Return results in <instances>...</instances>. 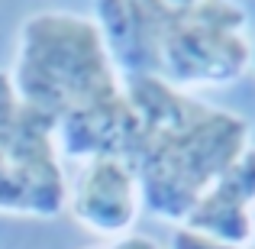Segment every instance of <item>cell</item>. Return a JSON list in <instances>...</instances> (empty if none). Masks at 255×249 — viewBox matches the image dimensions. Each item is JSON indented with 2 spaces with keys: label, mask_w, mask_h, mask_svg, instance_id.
Masks as SVG:
<instances>
[{
  "label": "cell",
  "mask_w": 255,
  "mask_h": 249,
  "mask_svg": "<svg viewBox=\"0 0 255 249\" xmlns=\"http://www.w3.org/2000/svg\"><path fill=\"white\" fill-rule=\"evenodd\" d=\"M243 249H255V230H252V240H249V243H246Z\"/></svg>",
  "instance_id": "30bf717a"
},
{
  "label": "cell",
  "mask_w": 255,
  "mask_h": 249,
  "mask_svg": "<svg viewBox=\"0 0 255 249\" xmlns=\"http://www.w3.org/2000/svg\"><path fill=\"white\" fill-rule=\"evenodd\" d=\"M187 227L243 249L255 230V149L243 152L191 207Z\"/></svg>",
  "instance_id": "8992f818"
},
{
  "label": "cell",
  "mask_w": 255,
  "mask_h": 249,
  "mask_svg": "<svg viewBox=\"0 0 255 249\" xmlns=\"http://www.w3.org/2000/svg\"><path fill=\"white\" fill-rule=\"evenodd\" d=\"M249 65H252V71H255V42H252V52H249Z\"/></svg>",
  "instance_id": "9c48e42d"
},
{
  "label": "cell",
  "mask_w": 255,
  "mask_h": 249,
  "mask_svg": "<svg viewBox=\"0 0 255 249\" xmlns=\"http://www.w3.org/2000/svg\"><path fill=\"white\" fill-rule=\"evenodd\" d=\"M123 87L136 110L126 162L136 172L139 198L149 214L184 224L200 194L249 149V126L162 78H126Z\"/></svg>",
  "instance_id": "6da1fadb"
},
{
  "label": "cell",
  "mask_w": 255,
  "mask_h": 249,
  "mask_svg": "<svg viewBox=\"0 0 255 249\" xmlns=\"http://www.w3.org/2000/svg\"><path fill=\"white\" fill-rule=\"evenodd\" d=\"M68 175L52 130L0 71V214L49 220L68 211Z\"/></svg>",
  "instance_id": "277c9868"
},
{
  "label": "cell",
  "mask_w": 255,
  "mask_h": 249,
  "mask_svg": "<svg viewBox=\"0 0 255 249\" xmlns=\"http://www.w3.org/2000/svg\"><path fill=\"white\" fill-rule=\"evenodd\" d=\"M168 249H239V246H230L223 240H213L207 233L194 230L187 224H178L171 230V240H168Z\"/></svg>",
  "instance_id": "52a82bcc"
},
{
  "label": "cell",
  "mask_w": 255,
  "mask_h": 249,
  "mask_svg": "<svg viewBox=\"0 0 255 249\" xmlns=\"http://www.w3.org/2000/svg\"><path fill=\"white\" fill-rule=\"evenodd\" d=\"M142 198H139L136 172L126 159L100 156L91 162H81V172L75 175V185L68 188V211L87 230L100 237H123L132 227Z\"/></svg>",
  "instance_id": "5b68a950"
},
{
  "label": "cell",
  "mask_w": 255,
  "mask_h": 249,
  "mask_svg": "<svg viewBox=\"0 0 255 249\" xmlns=\"http://www.w3.org/2000/svg\"><path fill=\"white\" fill-rule=\"evenodd\" d=\"M10 81L49 130L126 91L97 19L65 10L32 13L23 23Z\"/></svg>",
  "instance_id": "7a4b0ae2"
},
{
  "label": "cell",
  "mask_w": 255,
  "mask_h": 249,
  "mask_svg": "<svg viewBox=\"0 0 255 249\" xmlns=\"http://www.w3.org/2000/svg\"><path fill=\"white\" fill-rule=\"evenodd\" d=\"M246 26V13L233 0H200L194 10L168 16L155 29L152 78L181 91L236 81L252 52Z\"/></svg>",
  "instance_id": "3957f363"
},
{
  "label": "cell",
  "mask_w": 255,
  "mask_h": 249,
  "mask_svg": "<svg viewBox=\"0 0 255 249\" xmlns=\"http://www.w3.org/2000/svg\"><path fill=\"white\" fill-rule=\"evenodd\" d=\"M87 249H158V243L152 237H142V233H123L104 246H87Z\"/></svg>",
  "instance_id": "ba28073f"
}]
</instances>
